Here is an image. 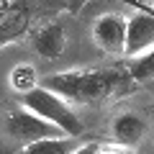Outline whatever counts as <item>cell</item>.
Masks as SVG:
<instances>
[{
	"instance_id": "6da1fadb",
	"label": "cell",
	"mask_w": 154,
	"mask_h": 154,
	"mask_svg": "<svg viewBox=\"0 0 154 154\" xmlns=\"http://www.w3.org/2000/svg\"><path fill=\"white\" fill-rule=\"evenodd\" d=\"M38 88L59 95L67 103H95L128 88V72L116 69H67L38 80Z\"/></svg>"
},
{
	"instance_id": "7a4b0ae2",
	"label": "cell",
	"mask_w": 154,
	"mask_h": 154,
	"mask_svg": "<svg viewBox=\"0 0 154 154\" xmlns=\"http://www.w3.org/2000/svg\"><path fill=\"white\" fill-rule=\"evenodd\" d=\"M21 105H23V110L33 113L44 123L54 126L59 134H67L69 139L82 134V118L72 110V105L67 100H62L59 95L44 90V88H36L31 93L21 95Z\"/></svg>"
},
{
	"instance_id": "3957f363",
	"label": "cell",
	"mask_w": 154,
	"mask_h": 154,
	"mask_svg": "<svg viewBox=\"0 0 154 154\" xmlns=\"http://www.w3.org/2000/svg\"><path fill=\"white\" fill-rule=\"evenodd\" d=\"M5 128H8V134H11L16 141L23 144V146H28V144H33V141H41V139L59 136V131H57L54 126L44 123L41 118H36V116L28 113V110H13V113H8Z\"/></svg>"
},
{
	"instance_id": "277c9868",
	"label": "cell",
	"mask_w": 154,
	"mask_h": 154,
	"mask_svg": "<svg viewBox=\"0 0 154 154\" xmlns=\"http://www.w3.org/2000/svg\"><path fill=\"white\" fill-rule=\"evenodd\" d=\"M154 49V16L152 13H134L126 18V46L123 57H139L149 54Z\"/></svg>"
},
{
	"instance_id": "5b68a950",
	"label": "cell",
	"mask_w": 154,
	"mask_h": 154,
	"mask_svg": "<svg viewBox=\"0 0 154 154\" xmlns=\"http://www.w3.org/2000/svg\"><path fill=\"white\" fill-rule=\"evenodd\" d=\"M93 38L108 54H123V46H126V18L116 16V13L98 16L93 23Z\"/></svg>"
},
{
	"instance_id": "8992f818",
	"label": "cell",
	"mask_w": 154,
	"mask_h": 154,
	"mask_svg": "<svg viewBox=\"0 0 154 154\" xmlns=\"http://www.w3.org/2000/svg\"><path fill=\"white\" fill-rule=\"evenodd\" d=\"M31 46L44 59H59L67 49V31L62 23H41L31 31Z\"/></svg>"
},
{
	"instance_id": "52a82bcc",
	"label": "cell",
	"mask_w": 154,
	"mask_h": 154,
	"mask_svg": "<svg viewBox=\"0 0 154 154\" xmlns=\"http://www.w3.org/2000/svg\"><path fill=\"white\" fill-rule=\"evenodd\" d=\"M31 23V8L26 3H13L5 16H0V46L21 38Z\"/></svg>"
},
{
	"instance_id": "ba28073f",
	"label": "cell",
	"mask_w": 154,
	"mask_h": 154,
	"mask_svg": "<svg viewBox=\"0 0 154 154\" xmlns=\"http://www.w3.org/2000/svg\"><path fill=\"white\" fill-rule=\"evenodd\" d=\"M146 136V123L134 113H123L113 121V139L121 146H136Z\"/></svg>"
},
{
	"instance_id": "9c48e42d",
	"label": "cell",
	"mask_w": 154,
	"mask_h": 154,
	"mask_svg": "<svg viewBox=\"0 0 154 154\" xmlns=\"http://www.w3.org/2000/svg\"><path fill=\"white\" fill-rule=\"evenodd\" d=\"M77 152V141L69 136H54V139H41L33 141L28 146H23L21 154H75Z\"/></svg>"
},
{
	"instance_id": "30bf717a",
	"label": "cell",
	"mask_w": 154,
	"mask_h": 154,
	"mask_svg": "<svg viewBox=\"0 0 154 154\" xmlns=\"http://www.w3.org/2000/svg\"><path fill=\"white\" fill-rule=\"evenodd\" d=\"M8 82H11V88L16 90L18 95H26V93H31V90L38 88V72H36V67H33V64L21 62V64H16L11 69Z\"/></svg>"
},
{
	"instance_id": "8fae6325",
	"label": "cell",
	"mask_w": 154,
	"mask_h": 154,
	"mask_svg": "<svg viewBox=\"0 0 154 154\" xmlns=\"http://www.w3.org/2000/svg\"><path fill=\"white\" fill-rule=\"evenodd\" d=\"M128 77H134V80H154V49L128 64Z\"/></svg>"
},
{
	"instance_id": "7c38bea8",
	"label": "cell",
	"mask_w": 154,
	"mask_h": 154,
	"mask_svg": "<svg viewBox=\"0 0 154 154\" xmlns=\"http://www.w3.org/2000/svg\"><path fill=\"white\" fill-rule=\"evenodd\" d=\"M134 8H141L144 13H152L154 16V0H136V3H131Z\"/></svg>"
}]
</instances>
